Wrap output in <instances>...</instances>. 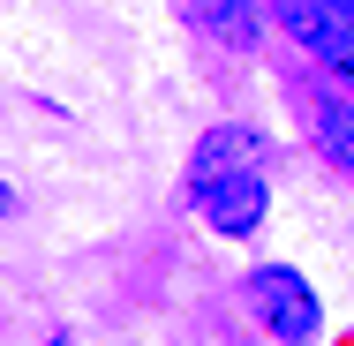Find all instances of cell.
Wrapping results in <instances>:
<instances>
[{"label": "cell", "mask_w": 354, "mask_h": 346, "mask_svg": "<svg viewBox=\"0 0 354 346\" xmlns=\"http://www.w3.org/2000/svg\"><path fill=\"white\" fill-rule=\"evenodd\" d=\"M347 23H354V0H279V30L294 38V46H309L317 61L339 53Z\"/></svg>", "instance_id": "4"}, {"label": "cell", "mask_w": 354, "mask_h": 346, "mask_svg": "<svg viewBox=\"0 0 354 346\" xmlns=\"http://www.w3.org/2000/svg\"><path fill=\"white\" fill-rule=\"evenodd\" d=\"M264 158H272V136H264V128L218 121L212 136L189 151V196H204V189H218V181H234V173H264Z\"/></svg>", "instance_id": "2"}, {"label": "cell", "mask_w": 354, "mask_h": 346, "mask_svg": "<svg viewBox=\"0 0 354 346\" xmlns=\"http://www.w3.org/2000/svg\"><path fill=\"white\" fill-rule=\"evenodd\" d=\"M332 75L354 90V23H347V38H339V53H332Z\"/></svg>", "instance_id": "7"}, {"label": "cell", "mask_w": 354, "mask_h": 346, "mask_svg": "<svg viewBox=\"0 0 354 346\" xmlns=\"http://www.w3.org/2000/svg\"><path fill=\"white\" fill-rule=\"evenodd\" d=\"M196 23L212 30L226 53H257L264 46V23H257V0H196Z\"/></svg>", "instance_id": "5"}, {"label": "cell", "mask_w": 354, "mask_h": 346, "mask_svg": "<svg viewBox=\"0 0 354 346\" xmlns=\"http://www.w3.org/2000/svg\"><path fill=\"white\" fill-rule=\"evenodd\" d=\"M241 301H249V316H257L279 346H309V339H317V324H324L309 278L286 271V264H257V271L241 278Z\"/></svg>", "instance_id": "1"}, {"label": "cell", "mask_w": 354, "mask_h": 346, "mask_svg": "<svg viewBox=\"0 0 354 346\" xmlns=\"http://www.w3.org/2000/svg\"><path fill=\"white\" fill-rule=\"evenodd\" d=\"M0 211H15V196H8V189H0Z\"/></svg>", "instance_id": "9"}, {"label": "cell", "mask_w": 354, "mask_h": 346, "mask_svg": "<svg viewBox=\"0 0 354 346\" xmlns=\"http://www.w3.org/2000/svg\"><path fill=\"white\" fill-rule=\"evenodd\" d=\"M309 136L339 173H354V98H309Z\"/></svg>", "instance_id": "6"}, {"label": "cell", "mask_w": 354, "mask_h": 346, "mask_svg": "<svg viewBox=\"0 0 354 346\" xmlns=\"http://www.w3.org/2000/svg\"><path fill=\"white\" fill-rule=\"evenodd\" d=\"M196 211H204V226H212L218 241H249L264 226V211H272V189H264V173H234V181L204 189Z\"/></svg>", "instance_id": "3"}, {"label": "cell", "mask_w": 354, "mask_h": 346, "mask_svg": "<svg viewBox=\"0 0 354 346\" xmlns=\"http://www.w3.org/2000/svg\"><path fill=\"white\" fill-rule=\"evenodd\" d=\"M46 346H75V339H68V331H53V339H46Z\"/></svg>", "instance_id": "8"}]
</instances>
